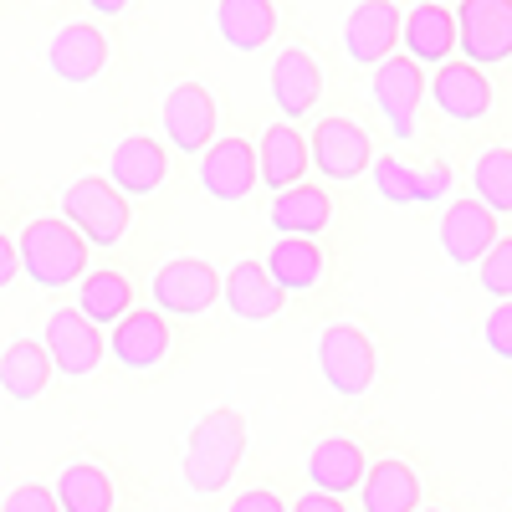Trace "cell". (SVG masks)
<instances>
[{
    "label": "cell",
    "mask_w": 512,
    "mask_h": 512,
    "mask_svg": "<svg viewBox=\"0 0 512 512\" xmlns=\"http://www.w3.org/2000/svg\"><path fill=\"white\" fill-rule=\"evenodd\" d=\"M251 446V431H246V415L221 405V410H205L190 436H185V487L195 497H216L231 487L236 466Z\"/></svg>",
    "instance_id": "6da1fadb"
},
{
    "label": "cell",
    "mask_w": 512,
    "mask_h": 512,
    "mask_svg": "<svg viewBox=\"0 0 512 512\" xmlns=\"http://www.w3.org/2000/svg\"><path fill=\"white\" fill-rule=\"evenodd\" d=\"M16 256H21V272L41 287V292H62L72 282H82L88 272V241H82L62 216H36L21 226L16 236Z\"/></svg>",
    "instance_id": "7a4b0ae2"
},
{
    "label": "cell",
    "mask_w": 512,
    "mask_h": 512,
    "mask_svg": "<svg viewBox=\"0 0 512 512\" xmlns=\"http://www.w3.org/2000/svg\"><path fill=\"white\" fill-rule=\"evenodd\" d=\"M62 221L88 241V246H118L134 226V210H128V195H118V185L108 175H82L62 190Z\"/></svg>",
    "instance_id": "3957f363"
},
{
    "label": "cell",
    "mask_w": 512,
    "mask_h": 512,
    "mask_svg": "<svg viewBox=\"0 0 512 512\" xmlns=\"http://www.w3.org/2000/svg\"><path fill=\"white\" fill-rule=\"evenodd\" d=\"M318 374L333 395L359 400L374 390V374H379V349L374 338L354 323H328L318 333Z\"/></svg>",
    "instance_id": "277c9868"
},
{
    "label": "cell",
    "mask_w": 512,
    "mask_h": 512,
    "mask_svg": "<svg viewBox=\"0 0 512 512\" xmlns=\"http://www.w3.org/2000/svg\"><path fill=\"white\" fill-rule=\"evenodd\" d=\"M308 164L318 169V175L328 185H349L359 175H369L374 164V139L364 134V128L354 118H323L313 134H308Z\"/></svg>",
    "instance_id": "5b68a950"
},
{
    "label": "cell",
    "mask_w": 512,
    "mask_h": 512,
    "mask_svg": "<svg viewBox=\"0 0 512 512\" xmlns=\"http://www.w3.org/2000/svg\"><path fill=\"white\" fill-rule=\"evenodd\" d=\"M154 292V308H164L169 318H200L216 308L221 297V272L205 262V256H175V262H164L149 282Z\"/></svg>",
    "instance_id": "8992f818"
},
{
    "label": "cell",
    "mask_w": 512,
    "mask_h": 512,
    "mask_svg": "<svg viewBox=\"0 0 512 512\" xmlns=\"http://www.w3.org/2000/svg\"><path fill=\"white\" fill-rule=\"evenodd\" d=\"M456 47L472 67H497L512 57V0H461L456 6Z\"/></svg>",
    "instance_id": "52a82bcc"
},
{
    "label": "cell",
    "mask_w": 512,
    "mask_h": 512,
    "mask_svg": "<svg viewBox=\"0 0 512 512\" xmlns=\"http://www.w3.org/2000/svg\"><path fill=\"white\" fill-rule=\"evenodd\" d=\"M369 93H374L379 118L390 123V134H395L400 144H410V139H415V123H420V98H425V72H420V62H410V57L379 62L374 77H369Z\"/></svg>",
    "instance_id": "ba28073f"
},
{
    "label": "cell",
    "mask_w": 512,
    "mask_h": 512,
    "mask_svg": "<svg viewBox=\"0 0 512 512\" xmlns=\"http://www.w3.org/2000/svg\"><path fill=\"white\" fill-rule=\"evenodd\" d=\"M47 354H52V369L62 374V379H88L98 364H103V354H108V338H103V328L98 323H88L77 308H57L52 318H47Z\"/></svg>",
    "instance_id": "9c48e42d"
},
{
    "label": "cell",
    "mask_w": 512,
    "mask_h": 512,
    "mask_svg": "<svg viewBox=\"0 0 512 512\" xmlns=\"http://www.w3.org/2000/svg\"><path fill=\"white\" fill-rule=\"evenodd\" d=\"M256 185H262V169H256V144L246 139H216L200 154V190L216 205H241Z\"/></svg>",
    "instance_id": "30bf717a"
},
{
    "label": "cell",
    "mask_w": 512,
    "mask_h": 512,
    "mask_svg": "<svg viewBox=\"0 0 512 512\" xmlns=\"http://www.w3.org/2000/svg\"><path fill=\"white\" fill-rule=\"evenodd\" d=\"M216 98H210L205 82H180V88L164 93V139L180 154H205L216 144Z\"/></svg>",
    "instance_id": "8fae6325"
},
{
    "label": "cell",
    "mask_w": 512,
    "mask_h": 512,
    "mask_svg": "<svg viewBox=\"0 0 512 512\" xmlns=\"http://www.w3.org/2000/svg\"><path fill=\"white\" fill-rule=\"evenodd\" d=\"M400 26H405V16H400L395 0H359V6L349 11V21H344L349 62H359V67L390 62L395 47H400Z\"/></svg>",
    "instance_id": "7c38bea8"
},
{
    "label": "cell",
    "mask_w": 512,
    "mask_h": 512,
    "mask_svg": "<svg viewBox=\"0 0 512 512\" xmlns=\"http://www.w3.org/2000/svg\"><path fill=\"white\" fill-rule=\"evenodd\" d=\"M369 185H374L379 200H390V205H431V200H441L451 190V164L436 159V164L415 169L400 154H379L369 164Z\"/></svg>",
    "instance_id": "4fadbf2b"
},
{
    "label": "cell",
    "mask_w": 512,
    "mask_h": 512,
    "mask_svg": "<svg viewBox=\"0 0 512 512\" xmlns=\"http://www.w3.org/2000/svg\"><path fill=\"white\" fill-rule=\"evenodd\" d=\"M267 93L272 103L282 108V123H297V118H308L323 98V67L308 47H282L272 72H267Z\"/></svg>",
    "instance_id": "5bb4252c"
},
{
    "label": "cell",
    "mask_w": 512,
    "mask_h": 512,
    "mask_svg": "<svg viewBox=\"0 0 512 512\" xmlns=\"http://www.w3.org/2000/svg\"><path fill=\"white\" fill-rule=\"evenodd\" d=\"M47 67L57 82H98L103 67H108V36L93 26V21H67L52 41H47Z\"/></svg>",
    "instance_id": "9a60e30c"
},
{
    "label": "cell",
    "mask_w": 512,
    "mask_h": 512,
    "mask_svg": "<svg viewBox=\"0 0 512 512\" xmlns=\"http://www.w3.org/2000/svg\"><path fill=\"white\" fill-rule=\"evenodd\" d=\"M425 93H431V103L451 118V123H482L492 113V82L482 67L472 62H441L436 77L425 82Z\"/></svg>",
    "instance_id": "2e32d148"
},
{
    "label": "cell",
    "mask_w": 512,
    "mask_h": 512,
    "mask_svg": "<svg viewBox=\"0 0 512 512\" xmlns=\"http://www.w3.org/2000/svg\"><path fill=\"white\" fill-rule=\"evenodd\" d=\"M497 246V216L482 200H451L441 216V251L451 267H477L482 256Z\"/></svg>",
    "instance_id": "e0dca14e"
},
{
    "label": "cell",
    "mask_w": 512,
    "mask_h": 512,
    "mask_svg": "<svg viewBox=\"0 0 512 512\" xmlns=\"http://www.w3.org/2000/svg\"><path fill=\"white\" fill-rule=\"evenodd\" d=\"M108 354L128 374H149L169 359V323L159 308H134L118 328H108Z\"/></svg>",
    "instance_id": "ac0fdd59"
},
{
    "label": "cell",
    "mask_w": 512,
    "mask_h": 512,
    "mask_svg": "<svg viewBox=\"0 0 512 512\" xmlns=\"http://www.w3.org/2000/svg\"><path fill=\"white\" fill-rule=\"evenodd\" d=\"M108 180L118 185V195L139 200V195H154L164 180H169V154L159 139L149 134H128L113 154H108Z\"/></svg>",
    "instance_id": "d6986e66"
},
{
    "label": "cell",
    "mask_w": 512,
    "mask_h": 512,
    "mask_svg": "<svg viewBox=\"0 0 512 512\" xmlns=\"http://www.w3.org/2000/svg\"><path fill=\"white\" fill-rule=\"evenodd\" d=\"M221 297H226V308L241 323H272L282 313V303H287V292L272 282V272L262 262H236L221 277Z\"/></svg>",
    "instance_id": "ffe728a7"
},
{
    "label": "cell",
    "mask_w": 512,
    "mask_h": 512,
    "mask_svg": "<svg viewBox=\"0 0 512 512\" xmlns=\"http://www.w3.org/2000/svg\"><path fill=\"white\" fill-rule=\"evenodd\" d=\"M52 384V354L41 338H11L0 349V395L16 400V405H31L47 395Z\"/></svg>",
    "instance_id": "44dd1931"
},
{
    "label": "cell",
    "mask_w": 512,
    "mask_h": 512,
    "mask_svg": "<svg viewBox=\"0 0 512 512\" xmlns=\"http://www.w3.org/2000/svg\"><path fill=\"white\" fill-rule=\"evenodd\" d=\"M267 221L277 236H297V241H318L333 226V195L323 185H292L282 195H272Z\"/></svg>",
    "instance_id": "7402d4cb"
},
{
    "label": "cell",
    "mask_w": 512,
    "mask_h": 512,
    "mask_svg": "<svg viewBox=\"0 0 512 512\" xmlns=\"http://www.w3.org/2000/svg\"><path fill=\"white\" fill-rule=\"evenodd\" d=\"M256 169H262V185L272 190V195H282V190H292V185H303V175H308V139L297 134L292 123H272L262 139H256Z\"/></svg>",
    "instance_id": "603a6c76"
},
{
    "label": "cell",
    "mask_w": 512,
    "mask_h": 512,
    "mask_svg": "<svg viewBox=\"0 0 512 512\" xmlns=\"http://www.w3.org/2000/svg\"><path fill=\"white\" fill-rule=\"evenodd\" d=\"M400 41H405L410 62H436V67L451 62V52H456V11L420 0V6H410V16L400 26Z\"/></svg>",
    "instance_id": "cb8c5ba5"
},
{
    "label": "cell",
    "mask_w": 512,
    "mask_h": 512,
    "mask_svg": "<svg viewBox=\"0 0 512 512\" xmlns=\"http://www.w3.org/2000/svg\"><path fill=\"white\" fill-rule=\"evenodd\" d=\"M216 31L231 52L251 57L277 36V6L272 0H216Z\"/></svg>",
    "instance_id": "d4e9b609"
},
{
    "label": "cell",
    "mask_w": 512,
    "mask_h": 512,
    "mask_svg": "<svg viewBox=\"0 0 512 512\" xmlns=\"http://www.w3.org/2000/svg\"><path fill=\"white\" fill-rule=\"evenodd\" d=\"M364 472H369L364 451L354 441H344V436H328V441H318L308 451V482H313V492H328V497L359 492Z\"/></svg>",
    "instance_id": "484cf974"
},
{
    "label": "cell",
    "mask_w": 512,
    "mask_h": 512,
    "mask_svg": "<svg viewBox=\"0 0 512 512\" xmlns=\"http://www.w3.org/2000/svg\"><path fill=\"white\" fill-rule=\"evenodd\" d=\"M359 502L364 512H420V477L415 466L390 456V461H374L364 482H359Z\"/></svg>",
    "instance_id": "4316f807"
},
{
    "label": "cell",
    "mask_w": 512,
    "mask_h": 512,
    "mask_svg": "<svg viewBox=\"0 0 512 512\" xmlns=\"http://www.w3.org/2000/svg\"><path fill=\"white\" fill-rule=\"evenodd\" d=\"M262 267L272 272V282H277L287 297L313 292V287L323 282V272H328L323 246H318V241H297V236H277V246L267 251V262H262Z\"/></svg>",
    "instance_id": "83f0119b"
},
{
    "label": "cell",
    "mask_w": 512,
    "mask_h": 512,
    "mask_svg": "<svg viewBox=\"0 0 512 512\" xmlns=\"http://www.w3.org/2000/svg\"><path fill=\"white\" fill-rule=\"evenodd\" d=\"M77 313L98 323V328H118L128 313H134V287H128L123 272L113 267H98L82 277V292H77Z\"/></svg>",
    "instance_id": "f1b7e54d"
},
{
    "label": "cell",
    "mask_w": 512,
    "mask_h": 512,
    "mask_svg": "<svg viewBox=\"0 0 512 512\" xmlns=\"http://www.w3.org/2000/svg\"><path fill=\"white\" fill-rule=\"evenodd\" d=\"M57 507L62 512H113V482L103 466L93 461H72L57 472Z\"/></svg>",
    "instance_id": "f546056e"
},
{
    "label": "cell",
    "mask_w": 512,
    "mask_h": 512,
    "mask_svg": "<svg viewBox=\"0 0 512 512\" xmlns=\"http://www.w3.org/2000/svg\"><path fill=\"white\" fill-rule=\"evenodd\" d=\"M472 200H482L492 216H512V149H487L472 164Z\"/></svg>",
    "instance_id": "4dcf8cb0"
},
{
    "label": "cell",
    "mask_w": 512,
    "mask_h": 512,
    "mask_svg": "<svg viewBox=\"0 0 512 512\" xmlns=\"http://www.w3.org/2000/svg\"><path fill=\"white\" fill-rule=\"evenodd\" d=\"M477 282L487 297H497V303H512V236H497V246L477 262Z\"/></svg>",
    "instance_id": "1f68e13d"
},
{
    "label": "cell",
    "mask_w": 512,
    "mask_h": 512,
    "mask_svg": "<svg viewBox=\"0 0 512 512\" xmlns=\"http://www.w3.org/2000/svg\"><path fill=\"white\" fill-rule=\"evenodd\" d=\"M0 512H62V507H57V492H52V487H41V482H21L16 492H6Z\"/></svg>",
    "instance_id": "d6a6232c"
},
{
    "label": "cell",
    "mask_w": 512,
    "mask_h": 512,
    "mask_svg": "<svg viewBox=\"0 0 512 512\" xmlns=\"http://www.w3.org/2000/svg\"><path fill=\"white\" fill-rule=\"evenodd\" d=\"M487 349L497 354V359H512V303H497L492 313H487Z\"/></svg>",
    "instance_id": "836d02e7"
},
{
    "label": "cell",
    "mask_w": 512,
    "mask_h": 512,
    "mask_svg": "<svg viewBox=\"0 0 512 512\" xmlns=\"http://www.w3.org/2000/svg\"><path fill=\"white\" fill-rule=\"evenodd\" d=\"M226 512H287V502L277 492H267V487H246L241 497H231Z\"/></svg>",
    "instance_id": "e575fe53"
},
{
    "label": "cell",
    "mask_w": 512,
    "mask_h": 512,
    "mask_svg": "<svg viewBox=\"0 0 512 512\" xmlns=\"http://www.w3.org/2000/svg\"><path fill=\"white\" fill-rule=\"evenodd\" d=\"M292 512H349L344 497H328V492H303L292 502Z\"/></svg>",
    "instance_id": "d590c367"
},
{
    "label": "cell",
    "mask_w": 512,
    "mask_h": 512,
    "mask_svg": "<svg viewBox=\"0 0 512 512\" xmlns=\"http://www.w3.org/2000/svg\"><path fill=\"white\" fill-rule=\"evenodd\" d=\"M16 277H21V256H16V241H11V236H0V292H6Z\"/></svg>",
    "instance_id": "8d00e7d4"
},
{
    "label": "cell",
    "mask_w": 512,
    "mask_h": 512,
    "mask_svg": "<svg viewBox=\"0 0 512 512\" xmlns=\"http://www.w3.org/2000/svg\"><path fill=\"white\" fill-rule=\"evenodd\" d=\"M82 6H88L93 16H123V11H128V0H82Z\"/></svg>",
    "instance_id": "74e56055"
},
{
    "label": "cell",
    "mask_w": 512,
    "mask_h": 512,
    "mask_svg": "<svg viewBox=\"0 0 512 512\" xmlns=\"http://www.w3.org/2000/svg\"><path fill=\"white\" fill-rule=\"evenodd\" d=\"M431 6H446L451 11V6H461V0H431Z\"/></svg>",
    "instance_id": "f35d334b"
},
{
    "label": "cell",
    "mask_w": 512,
    "mask_h": 512,
    "mask_svg": "<svg viewBox=\"0 0 512 512\" xmlns=\"http://www.w3.org/2000/svg\"><path fill=\"white\" fill-rule=\"evenodd\" d=\"M431 512H441V507H431Z\"/></svg>",
    "instance_id": "ab89813d"
}]
</instances>
